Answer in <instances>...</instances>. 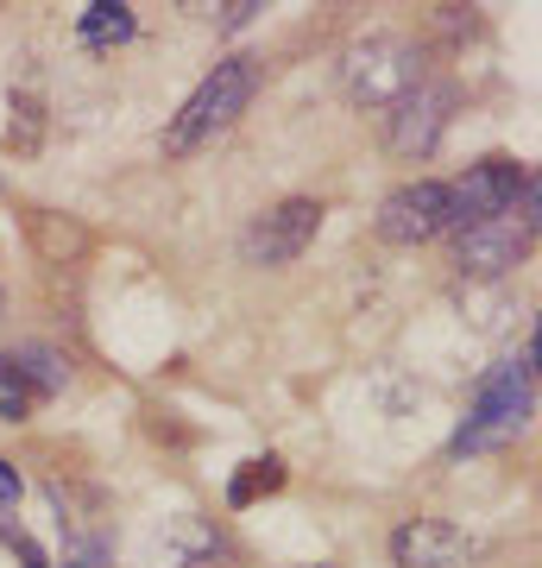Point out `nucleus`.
<instances>
[{"label":"nucleus","instance_id":"39448f33","mask_svg":"<svg viewBox=\"0 0 542 568\" xmlns=\"http://www.w3.org/2000/svg\"><path fill=\"white\" fill-rule=\"evenodd\" d=\"M523 183H530V171L511 159H485L473 164L461 183H448V227H480V222H499V215H511L523 196Z\"/></svg>","mask_w":542,"mask_h":568},{"label":"nucleus","instance_id":"7ed1b4c3","mask_svg":"<svg viewBox=\"0 0 542 568\" xmlns=\"http://www.w3.org/2000/svg\"><path fill=\"white\" fill-rule=\"evenodd\" d=\"M253 82H259L253 58L215 63V70L202 77L196 95H190L177 114H171V126H164V152H171V159H190L196 145H208L215 133H227V126L246 114V102H253Z\"/></svg>","mask_w":542,"mask_h":568},{"label":"nucleus","instance_id":"ddd939ff","mask_svg":"<svg viewBox=\"0 0 542 568\" xmlns=\"http://www.w3.org/2000/svg\"><path fill=\"white\" fill-rule=\"evenodd\" d=\"M278 480H284V467L272 462V455H265V462H246V474L227 487V499H234V506H253V499H259V493H272Z\"/></svg>","mask_w":542,"mask_h":568},{"label":"nucleus","instance_id":"423d86ee","mask_svg":"<svg viewBox=\"0 0 542 568\" xmlns=\"http://www.w3.org/2000/svg\"><path fill=\"white\" fill-rule=\"evenodd\" d=\"M321 227V203H309V196H290V203L265 209L259 222L241 234V253L246 265H290L303 253V246L316 241Z\"/></svg>","mask_w":542,"mask_h":568},{"label":"nucleus","instance_id":"f03ea898","mask_svg":"<svg viewBox=\"0 0 542 568\" xmlns=\"http://www.w3.org/2000/svg\"><path fill=\"white\" fill-rule=\"evenodd\" d=\"M341 82H347V95H354V108H366V114H391V108L410 102L422 82H429V63H422V51L410 39H398V32H372V39L347 44Z\"/></svg>","mask_w":542,"mask_h":568},{"label":"nucleus","instance_id":"f257e3e1","mask_svg":"<svg viewBox=\"0 0 542 568\" xmlns=\"http://www.w3.org/2000/svg\"><path fill=\"white\" fill-rule=\"evenodd\" d=\"M530 417H536V335L523 342L518 361L492 366L480 386H473V410H467L461 436H454V455H473V448L511 443V436H518Z\"/></svg>","mask_w":542,"mask_h":568},{"label":"nucleus","instance_id":"dca6fc26","mask_svg":"<svg viewBox=\"0 0 542 568\" xmlns=\"http://www.w3.org/2000/svg\"><path fill=\"white\" fill-rule=\"evenodd\" d=\"M0 537H7V544L20 549V562H25V568H51V562H44V556H39V544H32V537H25V530H13V525H0Z\"/></svg>","mask_w":542,"mask_h":568},{"label":"nucleus","instance_id":"a211bd4d","mask_svg":"<svg viewBox=\"0 0 542 568\" xmlns=\"http://www.w3.org/2000/svg\"><path fill=\"white\" fill-rule=\"evenodd\" d=\"M253 13H259L253 0H234V7H222V26H246V20H253Z\"/></svg>","mask_w":542,"mask_h":568},{"label":"nucleus","instance_id":"f3484780","mask_svg":"<svg viewBox=\"0 0 542 568\" xmlns=\"http://www.w3.org/2000/svg\"><path fill=\"white\" fill-rule=\"evenodd\" d=\"M13 499H20V467L0 462V506H13Z\"/></svg>","mask_w":542,"mask_h":568},{"label":"nucleus","instance_id":"f8f14e48","mask_svg":"<svg viewBox=\"0 0 542 568\" xmlns=\"http://www.w3.org/2000/svg\"><path fill=\"white\" fill-rule=\"evenodd\" d=\"M44 140V102L39 95H13V121H7V145L20 152V159H32Z\"/></svg>","mask_w":542,"mask_h":568},{"label":"nucleus","instance_id":"0eeeda50","mask_svg":"<svg viewBox=\"0 0 542 568\" xmlns=\"http://www.w3.org/2000/svg\"><path fill=\"white\" fill-rule=\"evenodd\" d=\"M454 102H461V89L454 82H422L410 102L391 108V152L398 159H429L436 152V140L448 133V121H454Z\"/></svg>","mask_w":542,"mask_h":568},{"label":"nucleus","instance_id":"6e6552de","mask_svg":"<svg viewBox=\"0 0 542 568\" xmlns=\"http://www.w3.org/2000/svg\"><path fill=\"white\" fill-rule=\"evenodd\" d=\"M448 234V183H403L379 203V241L391 246H422Z\"/></svg>","mask_w":542,"mask_h":568},{"label":"nucleus","instance_id":"20e7f679","mask_svg":"<svg viewBox=\"0 0 542 568\" xmlns=\"http://www.w3.org/2000/svg\"><path fill=\"white\" fill-rule=\"evenodd\" d=\"M530 241H536V178L523 183V196H518L511 215L461 227V241H454V272H461V278H504V272L530 253Z\"/></svg>","mask_w":542,"mask_h":568},{"label":"nucleus","instance_id":"4468645a","mask_svg":"<svg viewBox=\"0 0 542 568\" xmlns=\"http://www.w3.org/2000/svg\"><path fill=\"white\" fill-rule=\"evenodd\" d=\"M25 410H32V392H25L20 379H13V373L0 366V417H7V424H20Z\"/></svg>","mask_w":542,"mask_h":568},{"label":"nucleus","instance_id":"1a4fd4ad","mask_svg":"<svg viewBox=\"0 0 542 568\" xmlns=\"http://www.w3.org/2000/svg\"><path fill=\"white\" fill-rule=\"evenodd\" d=\"M473 537H467L461 525H448V518H410V525L391 537V556H398V568H448L461 562V556H473Z\"/></svg>","mask_w":542,"mask_h":568},{"label":"nucleus","instance_id":"9d476101","mask_svg":"<svg viewBox=\"0 0 542 568\" xmlns=\"http://www.w3.org/2000/svg\"><path fill=\"white\" fill-rule=\"evenodd\" d=\"M7 373L20 379L25 392H39V398H51V392H63V379H70V366H63L58 347H44V342H20L13 354H7Z\"/></svg>","mask_w":542,"mask_h":568},{"label":"nucleus","instance_id":"2eb2a0df","mask_svg":"<svg viewBox=\"0 0 542 568\" xmlns=\"http://www.w3.org/2000/svg\"><path fill=\"white\" fill-rule=\"evenodd\" d=\"M44 253H82V227H58V215H39Z\"/></svg>","mask_w":542,"mask_h":568},{"label":"nucleus","instance_id":"6ab92c4d","mask_svg":"<svg viewBox=\"0 0 542 568\" xmlns=\"http://www.w3.org/2000/svg\"><path fill=\"white\" fill-rule=\"evenodd\" d=\"M70 568H101V549L95 544H76V549H70Z\"/></svg>","mask_w":542,"mask_h":568},{"label":"nucleus","instance_id":"9b49d317","mask_svg":"<svg viewBox=\"0 0 542 568\" xmlns=\"http://www.w3.org/2000/svg\"><path fill=\"white\" fill-rule=\"evenodd\" d=\"M82 39L89 44H126L133 39V7H121V0H95V7H82Z\"/></svg>","mask_w":542,"mask_h":568}]
</instances>
